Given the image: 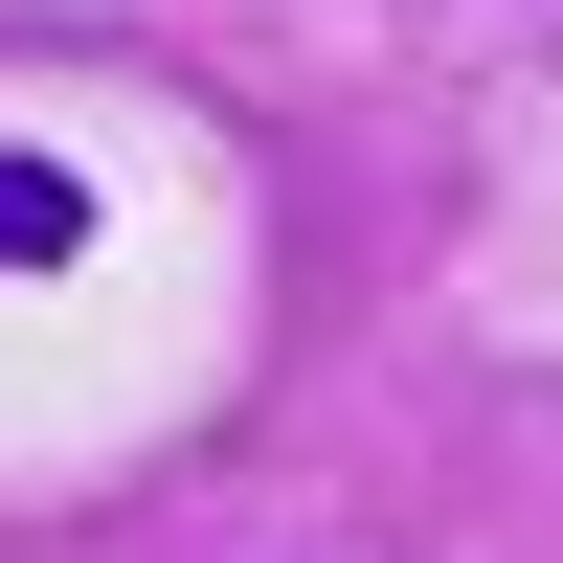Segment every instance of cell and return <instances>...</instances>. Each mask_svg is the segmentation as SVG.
Instances as JSON below:
<instances>
[{
    "label": "cell",
    "instance_id": "obj_1",
    "mask_svg": "<svg viewBox=\"0 0 563 563\" xmlns=\"http://www.w3.org/2000/svg\"><path fill=\"white\" fill-rule=\"evenodd\" d=\"M68 249H90V180L45 135H0V271H68Z\"/></svg>",
    "mask_w": 563,
    "mask_h": 563
}]
</instances>
